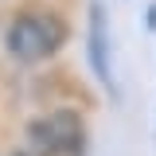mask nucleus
<instances>
[{
  "instance_id": "nucleus-1",
  "label": "nucleus",
  "mask_w": 156,
  "mask_h": 156,
  "mask_svg": "<svg viewBox=\"0 0 156 156\" xmlns=\"http://www.w3.org/2000/svg\"><path fill=\"white\" fill-rule=\"evenodd\" d=\"M66 39V27L58 16H43V12H27L8 27V51L20 62H39Z\"/></svg>"
},
{
  "instance_id": "nucleus-2",
  "label": "nucleus",
  "mask_w": 156,
  "mask_h": 156,
  "mask_svg": "<svg viewBox=\"0 0 156 156\" xmlns=\"http://www.w3.org/2000/svg\"><path fill=\"white\" fill-rule=\"evenodd\" d=\"M31 133H35V140L47 152H74L82 144V121L62 109V113H51L47 121H35Z\"/></svg>"
},
{
  "instance_id": "nucleus-4",
  "label": "nucleus",
  "mask_w": 156,
  "mask_h": 156,
  "mask_svg": "<svg viewBox=\"0 0 156 156\" xmlns=\"http://www.w3.org/2000/svg\"><path fill=\"white\" fill-rule=\"evenodd\" d=\"M148 23H152V27H156V4H152V8H148Z\"/></svg>"
},
{
  "instance_id": "nucleus-3",
  "label": "nucleus",
  "mask_w": 156,
  "mask_h": 156,
  "mask_svg": "<svg viewBox=\"0 0 156 156\" xmlns=\"http://www.w3.org/2000/svg\"><path fill=\"white\" fill-rule=\"evenodd\" d=\"M90 58H94L98 78L109 82V55H105V16H101V4L90 8Z\"/></svg>"
}]
</instances>
